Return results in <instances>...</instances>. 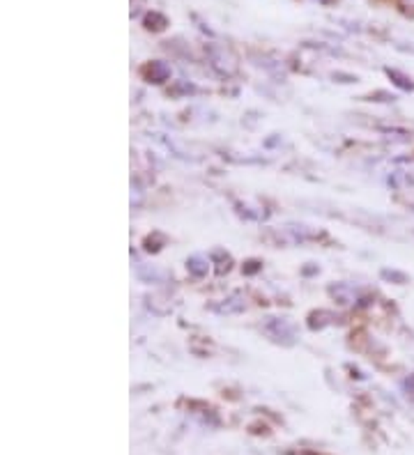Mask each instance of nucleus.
<instances>
[{"label": "nucleus", "instance_id": "obj_1", "mask_svg": "<svg viewBox=\"0 0 414 455\" xmlns=\"http://www.w3.org/2000/svg\"><path fill=\"white\" fill-rule=\"evenodd\" d=\"M207 55H209V64H212V69H214L217 74H221V76H233V74L237 71V58H235V53L226 49V46H221V44H209L207 46Z\"/></svg>", "mask_w": 414, "mask_h": 455}, {"label": "nucleus", "instance_id": "obj_2", "mask_svg": "<svg viewBox=\"0 0 414 455\" xmlns=\"http://www.w3.org/2000/svg\"><path fill=\"white\" fill-rule=\"evenodd\" d=\"M143 79L150 81V83H163L171 79V67L166 62H150L143 67Z\"/></svg>", "mask_w": 414, "mask_h": 455}, {"label": "nucleus", "instance_id": "obj_3", "mask_svg": "<svg viewBox=\"0 0 414 455\" xmlns=\"http://www.w3.org/2000/svg\"><path fill=\"white\" fill-rule=\"evenodd\" d=\"M267 333L274 338V340H285V342H292V327L285 320H274L267 324Z\"/></svg>", "mask_w": 414, "mask_h": 455}, {"label": "nucleus", "instance_id": "obj_4", "mask_svg": "<svg viewBox=\"0 0 414 455\" xmlns=\"http://www.w3.org/2000/svg\"><path fill=\"white\" fill-rule=\"evenodd\" d=\"M166 25H168V21H166V16H163V14H159V12H152V14H147V16H145V28H147V30L161 33Z\"/></svg>", "mask_w": 414, "mask_h": 455}, {"label": "nucleus", "instance_id": "obj_5", "mask_svg": "<svg viewBox=\"0 0 414 455\" xmlns=\"http://www.w3.org/2000/svg\"><path fill=\"white\" fill-rule=\"evenodd\" d=\"M187 269L193 276H205L207 274V260L200 255H193L187 260Z\"/></svg>", "mask_w": 414, "mask_h": 455}, {"label": "nucleus", "instance_id": "obj_6", "mask_svg": "<svg viewBox=\"0 0 414 455\" xmlns=\"http://www.w3.org/2000/svg\"><path fill=\"white\" fill-rule=\"evenodd\" d=\"M386 74H389V79H393V83L398 88H403V90H414V83H412V79H408L405 74H401V71H396V69H386Z\"/></svg>", "mask_w": 414, "mask_h": 455}, {"label": "nucleus", "instance_id": "obj_7", "mask_svg": "<svg viewBox=\"0 0 414 455\" xmlns=\"http://www.w3.org/2000/svg\"><path fill=\"white\" fill-rule=\"evenodd\" d=\"M382 276L389 278V281H396V283H408V276L401 274V272H389V269H384Z\"/></svg>", "mask_w": 414, "mask_h": 455}, {"label": "nucleus", "instance_id": "obj_8", "mask_svg": "<svg viewBox=\"0 0 414 455\" xmlns=\"http://www.w3.org/2000/svg\"><path fill=\"white\" fill-rule=\"evenodd\" d=\"M403 12H414V0H398Z\"/></svg>", "mask_w": 414, "mask_h": 455}, {"label": "nucleus", "instance_id": "obj_9", "mask_svg": "<svg viewBox=\"0 0 414 455\" xmlns=\"http://www.w3.org/2000/svg\"><path fill=\"white\" fill-rule=\"evenodd\" d=\"M320 3H325V5H327V3H331V0H320Z\"/></svg>", "mask_w": 414, "mask_h": 455}]
</instances>
